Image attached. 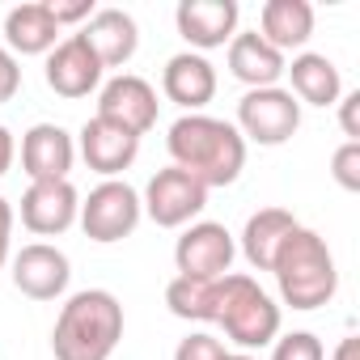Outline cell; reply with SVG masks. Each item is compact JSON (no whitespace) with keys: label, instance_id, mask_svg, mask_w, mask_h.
Returning a JSON list of instances; mask_svg holds the SVG:
<instances>
[{"label":"cell","instance_id":"cell-1","mask_svg":"<svg viewBox=\"0 0 360 360\" xmlns=\"http://www.w3.org/2000/svg\"><path fill=\"white\" fill-rule=\"evenodd\" d=\"M165 148L174 157L178 169H187L191 178L212 191V187H229L238 183V174L246 165V140L233 123L212 119V115H183L169 123Z\"/></svg>","mask_w":360,"mask_h":360},{"label":"cell","instance_id":"cell-2","mask_svg":"<svg viewBox=\"0 0 360 360\" xmlns=\"http://www.w3.org/2000/svg\"><path fill=\"white\" fill-rule=\"evenodd\" d=\"M123 339V305L106 288L72 292L56 318L51 352L56 360H110Z\"/></svg>","mask_w":360,"mask_h":360},{"label":"cell","instance_id":"cell-3","mask_svg":"<svg viewBox=\"0 0 360 360\" xmlns=\"http://www.w3.org/2000/svg\"><path fill=\"white\" fill-rule=\"evenodd\" d=\"M271 276L280 284L284 305L309 314L318 305H326L339 292V271H335V255L326 246V238H318L314 229H292L271 263Z\"/></svg>","mask_w":360,"mask_h":360},{"label":"cell","instance_id":"cell-4","mask_svg":"<svg viewBox=\"0 0 360 360\" xmlns=\"http://www.w3.org/2000/svg\"><path fill=\"white\" fill-rule=\"evenodd\" d=\"M217 322L238 347H267L280 335V305L242 271H225L217 280Z\"/></svg>","mask_w":360,"mask_h":360},{"label":"cell","instance_id":"cell-5","mask_svg":"<svg viewBox=\"0 0 360 360\" xmlns=\"http://www.w3.org/2000/svg\"><path fill=\"white\" fill-rule=\"evenodd\" d=\"M140 217H144V208H140L136 187L119 183V178H106V183H98V187L89 191V200L81 204V212H77L85 238H89V242H102V246L131 238L136 225H140Z\"/></svg>","mask_w":360,"mask_h":360},{"label":"cell","instance_id":"cell-6","mask_svg":"<svg viewBox=\"0 0 360 360\" xmlns=\"http://www.w3.org/2000/svg\"><path fill=\"white\" fill-rule=\"evenodd\" d=\"M140 208H144L148 221L161 225V229H183V225H191V221L208 208V187L200 183V178H191L187 169L165 165V169H157V174L148 178Z\"/></svg>","mask_w":360,"mask_h":360},{"label":"cell","instance_id":"cell-7","mask_svg":"<svg viewBox=\"0 0 360 360\" xmlns=\"http://www.w3.org/2000/svg\"><path fill=\"white\" fill-rule=\"evenodd\" d=\"M301 127V102L271 85V89H246V98L238 102V131L242 140H255L263 148L288 144Z\"/></svg>","mask_w":360,"mask_h":360},{"label":"cell","instance_id":"cell-8","mask_svg":"<svg viewBox=\"0 0 360 360\" xmlns=\"http://www.w3.org/2000/svg\"><path fill=\"white\" fill-rule=\"evenodd\" d=\"M233 233L217 221H200L191 225L174 246V263H178V276H191V280H221L229 267H233Z\"/></svg>","mask_w":360,"mask_h":360},{"label":"cell","instance_id":"cell-9","mask_svg":"<svg viewBox=\"0 0 360 360\" xmlns=\"http://www.w3.org/2000/svg\"><path fill=\"white\" fill-rule=\"evenodd\" d=\"M157 106H161V102H157L153 85H148L144 77H131V72L110 77V81L102 85V94H98V119H106V123H115V127H123V131H131V136L153 131Z\"/></svg>","mask_w":360,"mask_h":360},{"label":"cell","instance_id":"cell-10","mask_svg":"<svg viewBox=\"0 0 360 360\" xmlns=\"http://www.w3.org/2000/svg\"><path fill=\"white\" fill-rule=\"evenodd\" d=\"M68 280H72V263H68V255L60 246L30 242L13 259V284L30 301H56L68 288Z\"/></svg>","mask_w":360,"mask_h":360},{"label":"cell","instance_id":"cell-11","mask_svg":"<svg viewBox=\"0 0 360 360\" xmlns=\"http://www.w3.org/2000/svg\"><path fill=\"white\" fill-rule=\"evenodd\" d=\"M81 212V195L68 183H30V191L22 195V225L39 238H60L77 225Z\"/></svg>","mask_w":360,"mask_h":360},{"label":"cell","instance_id":"cell-12","mask_svg":"<svg viewBox=\"0 0 360 360\" xmlns=\"http://www.w3.org/2000/svg\"><path fill=\"white\" fill-rule=\"evenodd\" d=\"M77 161V144L60 123H34L22 136V169L30 183H64Z\"/></svg>","mask_w":360,"mask_h":360},{"label":"cell","instance_id":"cell-13","mask_svg":"<svg viewBox=\"0 0 360 360\" xmlns=\"http://www.w3.org/2000/svg\"><path fill=\"white\" fill-rule=\"evenodd\" d=\"M161 94L174 106H183L187 115H200L217 98V68L200 51H178V56H169V64L161 72Z\"/></svg>","mask_w":360,"mask_h":360},{"label":"cell","instance_id":"cell-14","mask_svg":"<svg viewBox=\"0 0 360 360\" xmlns=\"http://www.w3.org/2000/svg\"><path fill=\"white\" fill-rule=\"evenodd\" d=\"M102 64L98 56L89 51V43L81 34L56 43V51H47V85L60 94V98H89L102 81Z\"/></svg>","mask_w":360,"mask_h":360},{"label":"cell","instance_id":"cell-15","mask_svg":"<svg viewBox=\"0 0 360 360\" xmlns=\"http://www.w3.org/2000/svg\"><path fill=\"white\" fill-rule=\"evenodd\" d=\"M174 22H178V34L191 47L212 51L238 34V5L233 0H183L174 9Z\"/></svg>","mask_w":360,"mask_h":360},{"label":"cell","instance_id":"cell-16","mask_svg":"<svg viewBox=\"0 0 360 360\" xmlns=\"http://www.w3.org/2000/svg\"><path fill=\"white\" fill-rule=\"evenodd\" d=\"M136 153H140V136H131V131H123V127L98 119V115L81 127V157H85L89 169H98V174H106V178L123 174V169L136 161Z\"/></svg>","mask_w":360,"mask_h":360},{"label":"cell","instance_id":"cell-17","mask_svg":"<svg viewBox=\"0 0 360 360\" xmlns=\"http://www.w3.org/2000/svg\"><path fill=\"white\" fill-rule=\"evenodd\" d=\"M81 39L89 43V51L98 56L102 68H123V64L136 56V47H140L136 22H131V13H123V9H98V13L89 18V26L81 30Z\"/></svg>","mask_w":360,"mask_h":360},{"label":"cell","instance_id":"cell-18","mask_svg":"<svg viewBox=\"0 0 360 360\" xmlns=\"http://www.w3.org/2000/svg\"><path fill=\"white\" fill-rule=\"evenodd\" d=\"M229 72L250 89H271L284 77V56L271 43H263L259 30H246L229 39Z\"/></svg>","mask_w":360,"mask_h":360},{"label":"cell","instance_id":"cell-19","mask_svg":"<svg viewBox=\"0 0 360 360\" xmlns=\"http://www.w3.org/2000/svg\"><path fill=\"white\" fill-rule=\"evenodd\" d=\"M314 34V9L305 0H267L259 9V39L271 43L280 56L305 47Z\"/></svg>","mask_w":360,"mask_h":360},{"label":"cell","instance_id":"cell-20","mask_svg":"<svg viewBox=\"0 0 360 360\" xmlns=\"http://www.w3.org/2000/svg\"><path fill=\"white\" fill-rule=\"evenodd\" d=\"M284 72H288V81H292V98L297 102H309V106H335L339 98H343V77H339V68L326 60V56H318V51H301L292 64H284Z\"/></svg>","mask_w":360,"mask_h":360},{"label":"cell","instance_id":"cell-21","mask_svg":"<svg viewBox=\"0 0 360 360\" xmlns=\"http://www.w3.org/2000/svg\"><path fill=\"white\" fill-rule=\"evenodd\" d=\"M292 229H297V217L288 208H259L246 221V229H242V255H246V263L255 271H271V263H276V255H280V246H284V238Z\"/></svg>","mask_w":360,"mask_h":360},{"label":"cell","instance_id":"cell-22","mask_svg":"<svg viewBox=\"0 0 360 360\" xmlns=\"http://www.w3.org/2000/svg\"><path fill=\"white\" fill-rule=\"evenodd\" d=\"M56 39H60V26L47 13L43 0H30V5L9 9V18H5L9 51H18V56H47V51H56Z\"/></svg>","mask_w":360,"mask_h":360},{"label":"cell","instance_id":"cell-23","mask_svg":"<svg viewBox=\"0 0 360 360\" xmlns=\"http://www.w3.org/2000/svg\"><path fill=\"white\" fill-rule=\"evenodd\" d=\"M165 305L174 318L187 322H217V280H191V276H174L165 284Z\"/></svg>","mask_w":360,"mask_h":360},{"label":"cell","instance_id":"cell-24","mask_svg":"<svg viewBox=\"0 0 360 360\" xmlns=\"http://www.w3.org/2000/svg\"><path fill=\"white\" fill-rule=\"evenodd\" d=\"M271 360H326V347L318 335L309 330H292V335H276Z\"/></svg>","mask_w":360,"mask_h":360},{"label":"cell","instance_id":"cell-25","mask_svg":"<svg viewBox=\"0 0 360 360\" xmlns=\"http://www.w3.org/2000/svg\"><path fill=\"white\" fill-rule=\"evenodd\" d=\"M330 174L343 191H360V140H343L330 157Z\"/></svg>","mask_w":360,"mask_h":360},{"label":"cell","instance_id":"cell-26","mask_svg":"<svg viewBox=\"0 0 360 360\" xmlns=\"http://www.w3.org/2000/svg\"><path fill=\"white\" fill-rule=\"evenodd\" d=\"M225 356L229 352H225V343L217 335H187L174 352V360H225Z\"/></svg>","mask_w":360,"mask_h":360},{"label":"cell","instance_id":"cell-27","mask_svg":"<svg viewBox=\"0 0 360 360\" xmlns=\"http://www.w3.org/2000/svg\"><path fill=\"white\" fill-rule=\"evenodd\" d=\"M43 5L56 18V26H72V22H89L94 18V0H43Z\"/></svg>","mask_w":360,"mask_h":360},{"label":"cell","instance_id":"cell-28","mask_svg":"<svg viewBox=\"0 0 360 360\" xmlns=\"http://www.w3.org/2000/svg\"><path fill=\"white\" fill-rule=\"evenodd\" d=\"M22 89V68H18V56L0 43V106H5L13 94Z\"/></svg>","mask_w":360,"mask_h":360},{"label":"cell","instance_id":"cell-29","mask_svg":"<svg viewBox=\"0 0 360 360\" xmlns=\"http://www.w3.org/2000/svg\"><path fill=\"white\" fill-rule=\"evenodd\" d=\"M339 123H343L347 140H360V89L339 98Z\"/></svg>","mask_w":360,"mask_h":360},{"label":"cell","instance_id":"cell-30","mask_svg":"<svg viewBox=\"0 0 360 360\" xmlns=\"http://www.w3.org/2000/svg\"><path fill=\"white\" fill-rule=\"evenodd\" d=\"M9 242H13V208H9L5 195H0V267L9 259Z\"/></svg>","mask_w":360,"mask_h":360},{"label":"cell","instance_id":"cell-31","mask_svg":"<svg viewBox=\"0 0 360 360\" xmlns=\"http://www.w3.org/2000/svg\"><path fill=\"white\" fill-rule=\"evenodd\" d=\"M13 157H18V144H13V131L0 123V178L9 174V165H13Z\"/></svg>","mask_w":360,"mask_h":360},{"label":"cell","instance_id":"cell-32","mask_svg":"<svg viewBox=\"0 0 360 360\" xmlns=\"http://www.w3.org/2000/svg\"><path fill=\"white\" fill-rule=\"evenodd\" d=\"M330 360H360V343L347 335V339H339V347H335V356Z\"/></svg>","mask_w":360,"mask_h":360},{"label":"cell","instance_id":"cell-33","mask_svg":"<svg viewBox=\"0 0 360 360\" xmlns=\"http://www.w3.org/2000/svg\"><path fill=\"white\" fill-rule=\"evenodd\" d=\"M225 360H255V356H246V352H238V356H225Z\"/></svg>","mask_w":360,"mask_h":360}]
</instances>
